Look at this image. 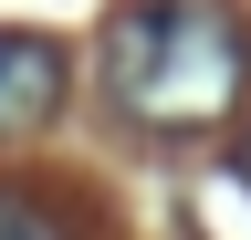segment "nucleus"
Listing matches in <instances>:
<instances>
[{"instance_id":"obj_1","label":"nucleus","mask_w":251,"mask_h":240,"mask_svg":"<svg viewBox=\"0 0 251 240\" xmlns=\"http://www.w3.org/2000/svg\"><path fill=\"white\" fill-rule=\"evenodd\" d=\"M94 73H105V94H115L126 126L199 136L241 94V21L220 11V0H126V11L105 21Z\"/></svg>"},{"instance_id":"obj_2","label":"nucleus","mask_w":251,"mask_h":240,"mask_svg":"<svg viewBox=\"0 0 251 240\" xmlns=\"http://www.w3.org/2000/svg\"><path fill=\"white\" fill-rule=\"evenodd\" d=\"M63 94H74V52H63L52 32H0V146L42 136Z\"/></svg>"},{"instance_id":"obj_3","label":"nucleus","mask_w":251,"mask_h":240,"mask_svg":"<svg viewBox=\"0 0 251 240\" xmlns=\"http://www.w3.org/2000/svg\"><path fill=\"white\" fill-rule=\"evenodd\" d=\"M0 240H63V219H52V209H31V198H11V188H0Z\"/></svg>"},{"instance_id":"obj_4","label":"nucleus","mask_w":251,"mask_h":240,"mask_svg":"<svg viewBox=\"0 0 251 240\" xmlns=\"http://www.w3.org/2000/svg\"><path fill=\"white\" fill-rule=\"evenodd\" d=\"M230 167H241V188H251V136H241V157H230Z\"/></svg>"}]
</instances>
